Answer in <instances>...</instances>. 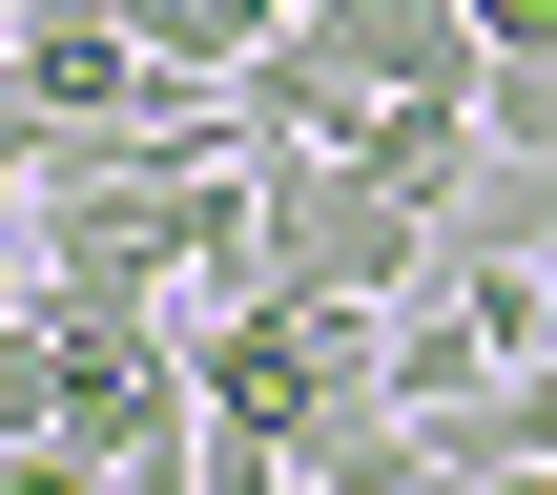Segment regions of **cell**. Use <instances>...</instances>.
Here are the masks:
<instances>
[{
	"label": "cell",
	"mask_w": 557,
	"mask_h": 495,
	"mask_svg": "<svg viewBox=\"0 0 557 495\" xmlns=\"http://www.w3.org/2000/svg\"><path fill=\"white\" fill-rule=\"evenodd\" d=\"M0 103H21V145H62V124H145V103H165V41H145L124 0H21Z\"/></svg>",
	"instance_id": "obj_2"
},
{
	"label": "cell",
	"mask_w": 557,
	"mask_h": 495,
	"mask_svg": "<svg viewBox=\"0 0 557 495\" xmlns=\"http://www.w3.org/2000/svg\"><path fill=\"white\" fill-rule=\"evenodd\" d=\"M269 227H289V289H413L434 269V186H393V165H351V145H289L269 165Z\"/></svg>",
	"instance_id": "obj_1"
}]
</instances>
